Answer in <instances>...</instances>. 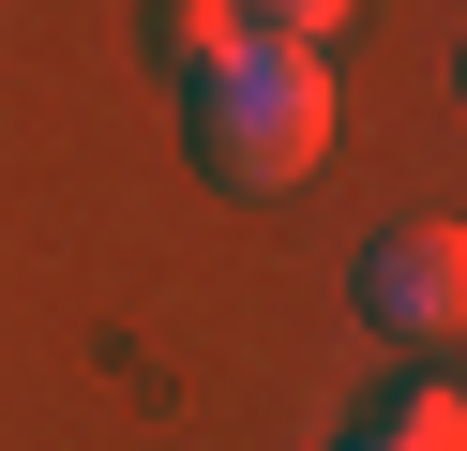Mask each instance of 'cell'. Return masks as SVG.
<instances>
[{
  "mask_svg": "<svg viewBox=\"0 0 467 451\" xmlns=\"http://www.w3.org/2000/svg\"><path fill=\"white\" fill-rule=\"evenodd\" d=\"M196 90V166L226 180V196H286V180L332 150V76H317L302 46H226L212 76H182Z\"/></svg>",
  "mask_w": 467,
  "mask_h": 451,
  "instance_id": "1",
  "label": "cell"
},
{
  "mask_svg": "<svg viewBox=\"0 0 467 451\" xmlns=\"http://www.w3.org/2000/svg\"><path fill=\"white\" fill-rule=\"evenodd\" d=\"M377 451H467V406H452V376H422V391H407Z\"/></svg>",
  "mask_w": 467,
  "mask_h": 451,
  "instance_id": "4",
  "label": "cell"
},
{
  "mask_svg": "<svg viewBox=\"0 0 467 451\" xmlns=\"http://www.w3.org/2000/svg\"><path fill=\"white\" fill-rule=\"evenodd\" d=\"M362 316L407 331V346H452V316H467V241H452V226H392V241H362Z\"/></svg>",
  "mask_w": 467,
  "mask_h": 451,
  "instance_id": "2",
  "label": "cell"
},
{
  "mask_svg": "<svg viewBox=\"0 0 467 451\" xmlns=\"http://www.w3.org/2000/svg\"><path fill=\"white\" fill-rule=\"evenodd\" d=\"M226 46H242V0H166V60L182 76H212Z\"/></svg>",
  "mask_w": 467,
  "mask_h": 451,
  "instance_id": "3",
  "label": "cell"
},
{
  "mask_svg": "<svg viewBox=\"0 0 467 451\" xmlns=\"http://www.w3.org/2000/svg\"><path fill=\"white\" fill-rule=\"evenodd\" d=\"M242 30H256V46H332V30H347V0H242Z\"/></svg>",
  "mask_w": 467,
  "mask_h": 451,
  "instance_id": "5",
  "label": "cell"
}]
</instances>
